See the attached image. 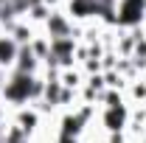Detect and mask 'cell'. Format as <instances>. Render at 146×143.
I'll use <instances>...</instances> for the list:
<instances>
[{
  "label": "cell",
  "mask_w": 146,
  "mask_h": 143,
  "mask_svg": "<svg viewBox=\"0 0 146 143\" xmlns=\"http://www.w3.org/2000/svg\"><path fill=\"white\" fill-rule=\"evenodd\" d=\"M39 93H42V84L31 73H14V79L9 84H3V95L14 104H23V101H28L31 95H39Z\"/></svg>",
  "instance_id": "6da1fadb"
},
{
  "label": "cell",
  "mask_w": 146,
  "mask_h": 143,
  "mask_svg": "<svg viewBox=\"0 0 146 143\" xmlns=\"http://www.w3.org/2000/svg\"><path fill=\"white\" fill-rule=\"evenodd\" d=\"M146 14V0H121L118 3V23L121 25H138Z\"/></svg>",
  "instance_id": "7a4b0ae2"
},
{
  "label": "cell",
  "mask_w": 146,
  "mask_h": 143,
  "mask_svg": "<svg viewBox=\"0 0 146 143\" xmlns=\"http://www.w3.org/2000/svg\"><path fill=\"white\" fill-rule=\"evenodd\" d=\"M51 54H54V59H59V62H70V56H73V39H70V36L51 39Z\"/></svg>",
  "instance_id": "3957f363"
},
{
  "label": "cell",
  "mask_w": 146,
  "mask_h": 143,
  "mask_svg": "<svg viewBox=\"0 0 146 143\" xmlns=\"http://www.w3.org/2000/svg\"><path fill=\"white\" fill-rule=\"evenodd\" d=\"M124 121H127V109L124 107H110L104 112V126H107L110 132H118L124 126Z\"/></svg>",
  "instance_id": "277c9868"
},
{
  "label": "cell",
  "mask_w": 146,
  "mask_h": 143,
  "mask_svg": "<svg viewBox=\"0 0 146 143\" xmlns=\"http://www.w3.org/2000/svg\"><path fill=\"white\" fill-rule=\"evenodd\" d=\"M48 31H51V39H62V36H70V25L62 14H51L48 17Z\"/></svg>",
  "instance_id": "5b68a950"
},
{
  "label": "cell",
  "mask_w": 146,
  "mask_h": 143,
  "mask_svg": "<svg viewBox=\"0 0 146 143\" xmlns=\"http://www.w3.org/2000/svg\"><path fill=\"white\" fill-rule=\"evenodd\" d=\"M20 54V45L11 39V36H0V65H9L14 62Z\"/></svg>",
  "instance_id": "8992f818"
},
{
  "label": "cell",
  "mask_w": 146,
  "mask_h": 143,
  "mask_svg": "<svg viewBox=\"0 0 146 143\" xmlns=\"http://www.w3.org/2000/svg\"><path fill=\"white\" fill-rule=\"evenodd\" d=\"M34 68H36L34 51H31V48H20V54H17V73H34Z\"/></svg>",
  "instance_id": "52a82bcc"
},
{
  "label": "cell",
  "mask_w": 146,
  "mask_h": 143,
  "mask_svg": "<svg viewBox=\"0 0 146 143\" xmlns=\"http://www.w3.org/2000/svg\"><path fill=\"white\" fill-rule=\"evenodd\" d=\"M70 11L76 17H87V14H98V0H73Z\"/></svg>",
  "instance_id": "ba28073f"
},
{
  "label": "cell",
  "mask_w": 146,
  "mask_h": 143,
  "mask_svg": "<svg viewBox=\"0 0 146 143\" xmlns=\"http://www.w3.org/2000/svg\"><path fill=\"white\" fill-rule=\"evenodd\" d=\"M34 124H36V115H34V112H20V129H23V132H31Z\"/></svg>",
  "instance_id": "9c48e42d"
},
{
  "label": "cell",
  "mask_w": 146,
  "mask_h": 143,
  "mask_svg": "<svg viewBox=\"0 0 146 143\" xmlns=\"http://www.w3.org/2000/svg\"><path fill=\"white\" fill-rule=\"evenodd\" d=\"M45 95H48V101L51 104H56V101H62V87H59V81H54V84H48V90H45Z\"/></svg>",
  "instance_id": "30bf717a"
},
{
  "label": "cell",
  "mask_w": 146,
  "mask_h": 143,
  "mask_svg": "<svg viewBox=\"0 0 146 143\" xmlns=\"http://www.w3.org/2000/svg\"><path fill=\"white\" fill-rule=\"evenodd\" d=\"M11 34H14L11 39L20 45V42H25V39H28V28H23V25H14V28H11Z\"/></svg>",
  "instance_id": "8fae6325"
},
{
  "label": "cell",
  "mask_w": 146,
  "mask_h": 143,
  "mask_svg": "<svg viewBox=\"0 0 146 143\" xmlns=\"http://www.w3.org/2000/svg\"><path fill=\"white\" fill-rule=\"evenodd\" d=\"M31 14H34L36 20H42V17H45V6H34V9H31Z\"/></svg>",
  "instance_id": "7c38bea8"
},
{
  "label": "cell",
  "mask_w": 146,
  "mask_h": 143,
  "mask_svg": "<svg viewBox=\"0 0 146 143\" xmlns=\"http://www.w3.org/2000/svg\"><path fill=\"white\" fill-rule=\"evenodd\" d=\"M65 84H76V73H68L65 76Z\"/></svg>",
  "instance_id": "4fadbf2b"
},
{
  "label": "cell",
  "mask_w": 146,
  "mask_h": 143,
  "mask_svg": "<svg viewBox=\"0 0 146 143\" xmlns=\"http://www.w3.org/2000/svg\"><path fill=\"white\" fill-rule=\"evenodd\" d=\"M59 143H76V138H68V135H62V138H59Z\"/></svg>",
  "instance_id": "5bb4252c"
},
{
  "label": "cell",
  "mask_w": 146,
  "mask_h": 143,
  "mask_svg": "<svg viewBox=\"0 0 146 143\" xmlns=\"http://www.w3.org/2000/svg\"><path fill=\"white\" fill-rule=\"evenodd\" d=\"M112 143H121V140H118V138H115V140H112Z\"/></svg>",
  "instance_id": "9a60e30c"
},
{
  "label": "cell",
  "mask_w": 146,
  "mask_h": 143,
  "mask_svg": "<svg viewBox=\"0 0 146 143\" xmlns=\"http://www.w3.org/2000/svg\"><path fill=\"white\" fill-rule=\"evenodd\" d=\"M3 3H6V0H0V6H3Z\"/></svg>",
  "instance_id": "2e32d148"
}]
</instances>
